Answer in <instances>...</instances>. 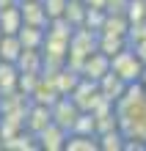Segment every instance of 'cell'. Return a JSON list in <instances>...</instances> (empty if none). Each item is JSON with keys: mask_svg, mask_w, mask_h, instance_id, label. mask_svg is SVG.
<instances>
[{"mask_svg": "<svg viewBox=\"0 0 146 151\" xmlns=\"http://www.w3.org/2000/svg\"><path fill=\"white\" fill-rule=\"evenodd\" d=\"M20 3V14H22V25H33V28H47V14L39 0H17Z\"/></svg>", "mask_w": 146, "mask_h": 151, "instance_id": "obj_5", "label": "cell"}, {"mask_svg": "<svg viewBox=\"0 0 146 151\" xmlns=\"http://www.w3.org/2000/svg\"><path fill=\"white\" fill-rule=\"evenodd\" d=\"M113 118L124 140L146 146V88L141 83H130L113 102Z\"/></svg>", "mask_w": 146, "mask_h": 151, "instance_id": "obj_1", "label": "cell"}, {"mask_svg": "<svg viewBox=\"0 0 146 151\" xmlns=\"http://www.w3.org/2000/svg\"><path fill=\"white\" fill-rule=\"evenodd\" d=\"M63 151H99V137L86 132H66Z\"/></svg>", "mask_w": 146, "mask_h": 151, "instance_id": "obj_7", "label": "cell"}, {"mask_svg": "<svg viewBox=\"0 0 146 151\" xmlns=\"http://www.w3.org/2000/svg\"><path fill=\"white\" fill-rule=\"evenodd\" d=\"M77 72H80V77H88V80H94V83H97L102 74L110 72V58H108L105 52L94 50L91 55H86V58H83V63L77 66Z\"/></svg>", "mask_w": 146, "mask_h": 151, "instance_id": "obj_3", "label": "cell"}, {"mask_svg": "<svg viewBox=\"0 0 146 151\" xmlns=\"http://www.w3.org/2000/svg\"><path fill=\"white\" fill-rule=\"evenodd\" d=\"M17 80H20L17 66H14V63H6V60H0V93L17 91Z\"/></svg>", "mask_w": 146, "mask_h": 151, "instance_id": "obj_11", "label": "cell"}, {"mask_svg": "<svg viewBox=\"0 0 146 151\" xmlns=\"http://www.w3.org/2000/svg\"><path fill=\"white\" fill-rule=\"evenodd\" d=\"M99 151H124V135L118 132V127H110L105 132H99Z\"/></svg>", "mask_w": 146, "mask_h": 151, "instance_id": "obj_10", "label": "cell"}, {"mask_svg": "<svg viewBox=\"0 0 146 151\" xmlns=\"http://www.w3.org/2000/svg\"><path fill=\"white\" fill-rule=\"evenodd\" d=\"M36 143L39 148H47V151H63V140H66V129H61L58 124H47L41 132H36Z\"/></svg>", "mask_w": 146, "mask_h": 151, "instance_id": "obj_4", "label": "cell"}, {"mask_svg": "<svg viewBox=\"0 0 146 151\" xmlns=\"http://www.w3.org/2000/svg\"><path fill=\"white\" fill-rule=\"evenodd\" d=\"M47 19H55V17H63V8H66V0H39Z\"/></svg>", "mask_w": 146, "mask_h": 151, "instance_id": "obj_12", "label": "cell"}, {"mask_svg": "<svg viewBox=\"0 0 146 151\" xmlns=\"http://www.w3.org/2000/svg\"><path fill=\"white\" fill-rule=\"evenodd\" d=\"M17 39L25 50H39L41 41H44V28H33V25H22L17 30Z\"/></svg>", "mask_w": 146, "mask_h": 151, "instance_id": "obj_9", "label": "cell"}, {"mask_svg": "<svg viewBox=\"0 0 146 151\" xmlns=\"http://www.w3.org/2000/svg\"><path fill=\"white\" fill-rule=\"evenodd\" d=\"M0 96H3V93H0Z\"/></svg>", "mask_w": 146, "mask_h": 151, "instance_id": "obj_14", "label": "cell"}, {"mask_svg": "<svg viewBox=\"0 0 146 151\" xmlns=\"http://www.w3.org/2000/svg\"><path fill=\"white\" fill-rule=\"evenodd\" d=\"M97 85H99V93H102V99H108V102L113 104V102L118 99V96L124 93V88L130 85V83H124V80L118 77V74L108 72V74H102V77L97 80Z\"/></svg>", "mask_w": 146, "mask_h": 151, "instance_id": "obj_6", "label": "cell"}, {"mask_svg": "<svg viewBox=\"0 0 146 151\" xmlns=\"http://www.w3.org/2000/svg\"><path fill=\"white\" fill-rule=\"evenodd\" d=\"M138 83H141V85L146 88V63L141 66V74H138Z\"/></svg>", "mask_w": 146, "mask_h": 151, "instance_id": "obj_13", "label": "cell"}, {"mask_svg": "<svg viewBox=\"0 0 146 151\" xmlns=\"http://www.w3.org/2000/svg\"><path fill=\"white\" fill-rule=\"evenodd\" d=\"M141 66L143 63L138 60V55H135L130 47H124V50H118L116 55H110V72L118 74L124 83H138Z\"/></svg>", "mask_w": 146, "mask_h": 151, "instance_id": "obj_2", "label": "cell"}, {"mask_svg": "<svg viewBox=\"0 0 146 151\" xmlns=\"http://www.w3.org/2000/svg\"><path fill=\"white\" fill-rule=\"evenodd\" d=\"M20 52H22V44L17 39V33H3V36H0V60L14 63V60L20 58Z\"/></svg>", "mask_w": 146, "mask_h": 151, "instance_id": "obj_8", "label": "cell"}]
</instances>
